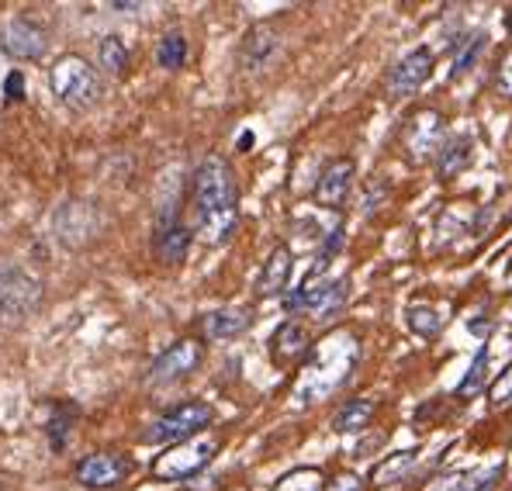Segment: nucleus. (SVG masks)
Segmentation results:
<instances>
[{
  "label": "nucleus",
  "mask_w": 512,
  "mask_h": 491,
  "mask_svg": "<svg viewBox=\"0 0 512 491\" xmlns=\"http://www.w3.org/2000/svg\"><path fill=\"white\" fill-rule=\"evenodd\" d=\"M194 218H198V236L208 246H218L232 236L239 222V191L232 166L222 156H208L194 170Z\"/></svg>",
  "instance_id": "f257e3e1"
},
{
  "label": "nucleus",
  "mask_w": 512,
  "mask_h": 491,
  "mask_svg": "<svg viewBox=\"0 0 512 491\" xmlns=\"http://www.w3.org/2000/svg\"><path fill=\"white\" fill-rule=\"evenodd\" d=\"M353 360H357V339H353L350 332H333V336H326L319 343L315 360L305 367V374H301L295 395L301 402L329 395V391L340 388L346 377H350Z\"/></svg>",
  "instance_id": "f03ea898"
},
{
  "label": "nucleus",
  "mask_w": 512,
  "mask_h": 491,
  "mask_svg": "<svg viewBox=\"0 0 512 491\" xmlns=\"http://www.w3.org/2000/svg\"><path fill=\"white\" fill-rule=\"evenodd\" d=\"M49 83H52V94L73 111H90L97 104V97H101V80H97L94 66L84 56L56 59Z\"/></svg>",
  "instance_id": "7ed1b4c3"
},
{
  "label": "nucleus",
  "mask_w": 512,
  "mask_h": 491,
  "mask_svg": "<svg viewBox=\"0 0 512 491\" xmlns=\"http://www.w3.org/2000/svg\"><path fill=\"white\" fill-rule=\"evenodd\" d=\"M39 301L42 284L28 270L11 267V263L0 267V326H18L39 308Z\"/></svg>",
  "instance_id": "20e7f679"
},
{
  "label": "nucleus",
  "mask_w": 512,
  "mask_h": 491,
  "mask_svg": "<svg viewBox=\"0 0 512 491\" xmlns=\"http://www.w3.org/2000/svg\"><path fill=\"white\" fill-rule=\"evenodd\" d=\"M222 443L215 436H194V440H184L177 447L163 450L153 464V474L160 481H184V478H194L198 471H205L212 464V457L218 453Z\"/></svg>",
  "instance_id": "39448f33"
},
{
  "label": "nucleus",
  "mask_w": 512,
  "mask_h": 491,
  "mask_svg": "<svg viewBox=\"0 0 512 491\" xmlns=\"http://www.w3.org/2000/svg\"><path fill=\"white\" fill-rule=\"evenodd\" d=\"M212 419H215V409L208 402H184V405H177V409L163 412L160 419L146 429L142 440L146 443H173V447H177V443H184V440H194V436H198Z\"/></svg>",
  "instance_id": "423d86ee"
},
{
  "label": "nucleus",
  "mask_w": 512,
  "mask_h": 491,
  "mask_svg": "<svg viewBox=\"0 0 512 491\" xmlns=\"http://www.w3.org/2000/svg\"><path fill=\"white\" fill-rule=\"evenodd\" d=\"M128 471H132V464L122 457V453H90V457L80 460L77 467V481L90 491H108V488H118L122 481L128 478Z\"/></svg>",
  "instance_id": "0eeeda50"
},
{
  "label": "nucleus",
  "mask_w": 512,
  "mask_h": 491,
  "mask_svg": "<svg viewBox=\"0 0 512 491\" xmlns=\"http://www.w3.org/2000/svg\"><path fill=\"white\" fill-rule=\"evenodd\" d=\"M201 364V346L194 339H180V343L167 346V353L156 357V364L149 367V381L153 384H173L180 377L194 374Z\"/></svg>",
  "instance_id": "6e6552de"
},
{
  "label": "nucleus",
  "mask_w": 512,
  "mask_h": 491,
  "mask_svg": "<svg viewBox=\"0 0 512 491\" xmlns=\"http://www.w3.org/2000/svg\"><path fill=\"white\" fill-rule=\"evenodd\" d=\"M0 42H4V52L11 59H42L45 49H49V35H45V28H39L28 18L7 21Z\"/></svg>",
  "instance_id": "1a4fd4ad"
},
{
  "label": "nucleus",
  "mask_w": 512,
  "mask_h": 491,
  "mask_svg": "<svg viewBox=\"0 0 512 491\" xmlns=\"http://www.w3.org/2000/svg\"><path fill=\"white\" fill-rule=\"evenodd\" d=\"M429 73H433V52H429V49L409 52V56H405L402 63H398L395 70H391V77H388V97H391V101H398V97L416 94V90L426 83Z\"/></svg>",
  "instance_id": "9d476101"
},
{
  "label": "nucleus",
  "mask_w": 512,
  "mask_h": 491,
  "mask_svg": "<svg viewBox=\"0 0 512 491\" xmlns=\"http://www.w3.org/2000/svg\"><path fill=\"white\" fill-rule=\"evenodd\" d=\"M350 187H353V160H333L322 170L319 184H315V201L329 211H340Z\"/></svg>",
  "instance_id": "9b49d317"
},
{
  "label": "nucleus",
  "mask_w": 512,
  "mask_h": 491,
  "mask_svg": "<svg viewBox=\"0 0 512 491\" xmlns=\"http://www.w3.org/2000/svg\"><path fill=\"white\" fill-rule=\"evenodd\" d=\"M443 135V118L436 111H423V115L412 118V125L405 128V149L412 153V160H426L436 153Z\"/></svg>",
  "instance_id": "f8f14e48"
},
{
  "label": "nucleus",
  "mask_w": 512,
  "mask_h": 491,
  "mask_svg": "<svg viewBox=\"0 0 512 491\" xmlns=\"http://www.w3.org/2000/svg\"><path fill=\"white\" fill-rule=\"evenodd\" d=\"M340 287L343 284H336L333 277L315 270V274L288 298V312H298V308H329L336 298H340Z\"/></svg>",
  "instance_id": "ddd939ff"
},
{
  "label": "nucleus",
  "mask_w": 512,
  "mask_h": 491,
  "mask_svg": "<svg viewBox=\"0 0 512 491\" xmlns=\"http://www.w3.org/2000/svg\"><path fill=\"white\" fill-rule=\"evenodd\" d=\"M291 263H295L291 249L288 246H277L274 253H270V260L263 263V274H260V284H256V291H260L263 298H274V294H281L284 287H288Z\"/></svg>",
  "instance_id": "4468645a"
},
{
  "label": "nucleus",
  "mask_w": 512,
  "mask_h": 491,
  "mask_svg": "<svg viewBox=\"0 0 512 491\" xmlns=\"http://www.w3.org/2000/svg\"><path fill=\"white\" fill-rule=\"evenodd\" d=\"M187 249H191V229L180 222H160V229H156V256H160L163 263H180L187 256Z\"/></svg>",
  "instance_id": "2eb2a0df"
},
{
  "label": "nucleus",
  "mask_w": 512,
  "mask_h": 491,
  "mask_svg": "<svg viewBox=\"0 0 512 491\" xmlns=\"http://www.w3.org/2000/svg\"><path fill=\"white\" fill-rule=\"evenodd\" d=\"M201 329H205L208 339H232L250 329V312L246 308H218V312H208L201 319Z\"/></svg>",
  "instance_id": "dca6fc26"
},
{
  "label": "nucleus",
  "mask_w": 512,
  "mask_h": 491,
  "mask_svg": "<svg viewBox=\"0 0 512 491\" xmlns=\"http://www.w3.org/2000/svg\"><path fill=\"white\" fill-rule=\"evenodd\" d=\"M308 346H312V339H308V332L301 329L298 322H288V326H281L274 332V360L277 364H298V360L308 353Z\"/></svg>",
  "instance_id": "f3484780"
},
{
  "label": "nucleus",
  "mask_w": 512,
  "mask_h": 491,
  "mask_svg": "<svg viewBox=\"0 0 512 491\" xmlns=\"http://www.w3.org/2000/svg\"><path fill=\"white\" fill-rule=\"evenodd\" d=\"M274 52H277L274 25H256L253 32L246 35V42H243V63L250 66V70H260V66L267 63Z\"/></svg>",
  "instance_id": "a211bd4d"
},
{
  "label": "nucleus",
  "mask_w": 512,
  "mask_h": 491,
  "mask_svg": "<svg viewBox=\"0 0 512 491\" xmlns=\"http://www.w3.org/2000/svg\"><path fill=\"white\" fill-rule=\"evenodd\" d=\"M374 419V402H367V398H353V402H346L340 412H336L333 419V429L336 433H360V429H367V422Z\"/></svg>",
  "instance_id": "6ab92c4d"
},
{
  "label": "nucleus",
  "mask_w": 512,
  "mask_h": 491,
  "mask_svg": "<svg viewBox=\"0 0 512 491\" xmlns=\"http://www.w3.org/2000/svg\"><path fill=\"white\" fill-rule=\"evenodd\" d=\"M419 453L416 450H405V453H395V457L381 460L378 467H374V485H395L402 474H409L412 467H416Z\"/></svg>",
  "instance_id": "aec40b11"
},
{
  "label": "nucleus",
  "mask_w": 512,
  "mask_h": 491,
  "mask_svg": "<svg viewBox=\"0 0 512 491\" xmlns=\"http://www.w3.org/2000/svg\"><path fill=\"white\" fill-rule=\"evenodd\" d=\"M156 63L163 66V70H180V66L187 63V39L180 32H167L156 45Z\"/></svg>",
  "instance_id": "412c9836"
},
{
  "label": "nucleus",
  "mask_w": 512,
  "mask_h": 491,
  "mask_svg": "<svg viewBox=\"0 0 512 491\" xmlns=\"http://www.w3.org/2000/svg\"><path fill=\"white\" fill-rule=\"evenodd\" d=\"M471 139L468 135H461V139H454L447 149L440 153V177H454V173H461V170H468V163H471Z\"/></svg>",
  "instance_id": "4be33fe9"
},
{
  "label": "nucleus",
  "mask_w": 512,
  "mask_h": 491,
  "mask_svg": "<svg viewBox=\"0 0 512 491\" xmlns=\"http://www.w3.org/2000/svg\"><path fill=\"white\" fill-rule=\"evenodd\" d=\"M274 491H326V478L315 467H295L274 485Z\"/></svg>",
  "instance_id": "5701e85b"
},
{
  "label": "nucleus",
  "mask_w": 512,
  "mask_h": 491,
  "mask_svg": "<svg viewBox=\"0 0 512 491\" xmlns=\"http://www.w3.org/2000/svg\"><path fill=\"white\" fill-rule=\"evenodd\" d=\"M485 374H488V350L481 346V350L474 353L471 367H468V377L457 384V395H461V398H474L481 388H485Z\"/></svg>",
  "instance_id": "b1692460"
},
{
  "label": "nucleus",
  "mask_w": 512,
  "mask_h": 491,
  "mask_svg": "<svg viewBox=\"0 0 512 491\" xmlns=\"http://www.w3.org/2000/svg\"><path fill=\"white\" fill-rule=\"evenodd\" d=\"M101 66L108 73H115V77H122L128 70V49L118 35H108V39L101 42Z\"/></svg>",
  "instance_id": "393cba45"
},
{
  "label": "nucleus",
  "mask_w": 512,
  "mask_h": 491,
  "mask_svg": "<svg viewBox=\"0 0 512 491\" xmlns=\"http://www.w3.org/2000/svg\"><path fill=\"white\" fill-rule=\"evenodd\" d=\"M409 326H412V332H419V336L433 339V336H440L443 319H440V312H436V308L416 305V308H409Z\"/></svg>",
  "instance_id": "a878e982"
},
{
  "label": "nucleus",
  "mask_w": 512,
  "mask_h": 491,
  "mask_svg": "<svg viewBox=\"0 0 512 491\" xmlns=\"http://www.w3.org/2000/svg\"><path fill=\"white\" fill-rule=\"evenodd\" d=\"M499 478H502V464L495 460V464L488 467V471L481 467V471L468 474V478L461 481V488H457V491H492V488H495V481H499Z\"/></svg>",
  "instance_id": "bb28decb"
},
{
  "label": "nucleus",
  "mask_w": 512,
  "mask_h": 491,
  "mask_svg": "<svg viewBox=\"0 0 512 491\" xmlns=\"http://www.w3.org/2000/svg\"><path fill=\"white\" fill-rule=\"evenodd\" d=\"M481 45H485V35H471L468 42L457 49V56H454V77H464V73L474 66V59H478V52H481Z\"/></svg>",
  "instance_id": "cd10ccee"
},
{
  "label": "nucleus",
  "mask_w": 512,
  "mask_h": 491,
  "mask_svg": "<svg viewBox=\"0 0 512 491\" xmlns=\"http://www.w3.org/2000/svg\"><path fill=\"white\" fill-rule=\"evenodd\" d=\"M495 94H499L502 101H512V52L502 56L499 70H495Z\"/></svg>",
  "instance_id": "c85d7f7f"
},
{
  "label": "nucleus",
  "mask_w": 512,
  "mask_h": 491,
  "mask_svg": "<svg viewBox=\"0 0 512 491\" xmlns=\"http://www.w3.org/2000/svg\"><path fill=\"white\" fill-rule=\"evenodd\" d=\"M488 398H492V405H509L512 402V364L502 370L499 377H495L492 391H488Z\"/></svg>",
  "instance_id": "c756f323"
},
{
  "label": "nucleus",
  "mask_w": 512,
  "mask_h": 491,
  "mask_svg": "<svg viewBox=\"0 0 512 491\" xmlns=\"http://www.w3.org/2000/svg\"><path fill=\"white\" fill-rule=\"evenodd\" d=\"M21 90H25V77L14 70L11 77H7V83H4V97H7V101H21V97H25Z\"/></svg>",
  "instance_id": "7c9ffc66"
},
{
  "label": "nucleus",
  "mask_w": 512,
  "mask_h": 491,
  "mask_svg": "<svg viewBox=\"0 0 512 491\" xmlns=\"http://www.w3.org/2000/svg\"><path fill=\"white\" fill-rule=\"evenodd\" d=\"M326 491H364V481L357 474H340L333 485H326Z\"/></svg>",
  "instance_id": "2f4dec72"
},
{
  "label": "nucleus",
  "mask_w": 512,
  "mask_h": 491,
  "mask_svg": "<svg viewBox=\"0 0 512 491\" xmlns=\"http://www.w3.org/2000/svg\"><path fill=\"white\" fill-rule=\"evenodd\" d=\"M509 28H512V11H509Z\"/></svg>",
  "instance_id": "473e14b6"
}]
</instances>
